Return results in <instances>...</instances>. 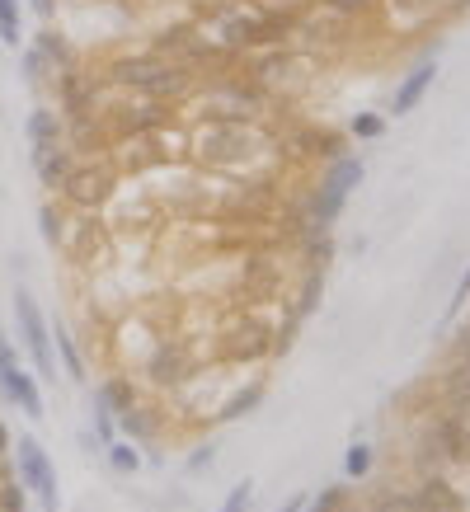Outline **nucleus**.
I'll return each mask as SVG.
<instances>
[{"label":"nucleus","instance_id":"f257e3e1","mask_svg":"<svg viewBox=\"0 0 470 512\" xmlns=\"http://www.w3.org/2000/svg\"><path fill=\"white\" fill-rule=\"evenodd\" d=\"M104 80L123 94H141V99H156V104H179L193 94V71H184L179 62L160 57V52H123L104 66Z\"/></svg>","mask_w":470,"mask_h":512},{"label":"nucleus","instance_id":"f03ea898","mask_svg":"<svg viewBox=\"0 0 470 512\" xmlns=\"http://www.w3.org/2000/svg\"><path fill=\"white\" fill-rule=\"evenodd\" d=\"M188 151L217 170H250L254 160L273 151V141L254 118H207L188 137Z\"/></svg>","mask_w":470,"mask_h":512},{"label":"nucleus","instance_id":"7ed1b4c3","mask_svg":"<svg viewBox=\"0 0 470 512\" xmlns=\"http://www.w3.org/2000/svg\"><path fill=\"white\" fill-rule=\"evenodd\" d=\"M362 184V160L358 156H339L325 160V174L315 184L311 202H306V217H301V240H315V235H329L334 221L344 217L348 193Z\"/></svg>","mask_w":470,"mask_h":512},{"label":"nucleus","instance_id":"20e7f679","mask_svg":"<svg viewBox=\"0 0 470 512\" xmlns=\"http://www.w3.org/2000/svg\"><path fill=\"white\" fill-rule=\"evenodd\" d=\"M66 212H85V217H99L113 198H118V170H113L109 156L99 160H76V170L66 174V184L57 188Z\"/></svg>","mask_w":470,"mask_h":512},{"label":"nucleus","instance_id":"39448f33","mask_svg":"<svg viewBox=\"0 0 470 512\" xmlns=\"http://www.w3.org/2000/svg\"><path fill=\"white\" fill-rule=\"evenodd\" d=\"M151 52L179 62L184 71H193V76H198V71H217V66L235 62L231 52H226V47H221L207 29H198V24H170V29H160V38H156Z\"/></svg>","mask_w":470,"mask_h":512},{"label":"nucleus","instance_id":"423d86ee","mask_svg":"<svg viewBox=\"0 0 470 512\" xmlns=\"http://www.w3.org/2000/svg\"><path fill=\"white\" fill-rule=\"evenodd\" d=\"M423 466L419 470H470V419L428 414L423 423Z\"/></svg>","mask_w":470,"mask_h":512},{"label":"nucleus","instance_id":"0eeeda50","mask_svg":"<svg viewBox=\"0 0 470 512\" xmlns=\"http://www.w3.org/2000/svg\"><path fill=\"white\" fill-rule=\"evenodd\" d=\"M15 325H19V339H24V353H29L33 367H38V381H57L52 329H47V315H43V306L33 301L29 287H19L15 292Z\"/></svg>","mask_w":470,"mask_h":512},{"label":"nucleus","instance_id":"6e6552de","mask_svg":"<svg viewBox=\"0 0 470 512\" xmlns=\"http://www.w3.org/2000/svg\"><path fill=\"white\" fill-rule=\"evenodd\" d=\"M10 451H15V475L24 480L29 498H38V508H43V512L62 508V494H57V466H52V456L38 447V437L24 433Z\"/></svg>","mask_w":470,"mask_h":512},{"label":"nucleus","instance_id":"1a4fd4ad","mask_svg":"<svg viewBox=\"0 0 470 512\" xmlns=\"http://www.w3.org/2000/svg\"><path fill=\"white\" fill-rule=\"evenodd\" d=\"M57 249L80 268H104L109 264V226L99 217H85V212H66Z\"/></svg>","mask_w":470,"mask_h":512},{"label":"nucleus","instance_id":"9d476101","mask_svg":"<svg viewBox=\"0 0 470 512\" xmlns=\"http://www.w3.org/2000/svg\"><path fill=\"white\" fill-rule=\"evenodd\" d=\"M278 348H287V343H282L273 329H264L259 311L235 315L231 325H226V334H221V357H226V362H264V357H273Z\"/></svg>","mask_w":470,"mask_h":512},{"label":"nucleus","instance_id":"9b49d317","mask_svg":"<svg viewBox=\"0 0 470 512\" xmlns=\"http://www.w3.org/2000/svg\"><path fill=\"white\" fill-rule=\"evenodd\" d=\"M188 348H184V339H156V348H151V357L141 362V376L151 381V386H184L188 381Z\"/></svg>","mask_w":470,"mask_h":512},{"label":"nucleus","instance_id":"f8f14e48","mask_svg":"<svg viewBox=\"0 0 470 512\" xmlns=\"http://www.w3.org/2000/svg\"><path fill=\"white\" fill-rule=\"evenodd\" d=\"M414 498L423 512H466V494L452 484L447 470H419L414 480Z\"/></svg>","mask_w":470,"mask_h":512},{"label":"nucleus","instance_id":"ddd939ff","mask_svg":"<svg viewBox=\"0 0 470 512\" xmlns=\"http://www.w3.org/2000/svg\"><path fill=\"white\" fill-rule=\"evenodd\" d=\"M433 80H438V62L428 57V62H419L405 80H400V85H395V99H391V113H395V118H409V113L419 109L423 94L433 90Z\"/></svg>","mask_w":470,"mask_h":512},{"label":"nucleus","instance_id":"4468645a","mask_svg":"<svg viewBox=\"0 0 470 512\" xmlns=\"http://www.w3.org/2000/svg\"><path fill=\"white\" fill-rule=\"evenodd\" d=\"M24 137H29V156H38V151H52V146H62V141H66V118L57 109L38 104V109L24 118Z\"/></svg>","mask_w":470,"mask_h":512},{"label":"nucleus","instance_id":"2eb2a0df","mask_svg":"<svg viewBox=\"0 0 470 512\" xmlns=\"http://www.w3.org/2000/svg\"><path fill=\"white\" fill-rule=\"evenodd\" d=\"M438 409L442 414H456V419H470V367L447 362V372L438 381Z\"/></svg>","mask_w":470,"mask_h":512},{"label":"nucleus","instance_id":"dca6fc26","mask_svg":"<svg viewBox=\"0 0 470 512\" xmlns=\"http://www.w3.org/2000/svg\"><path fill=\"white\" fill-rule=\"evenodd\" d=\"M76 151H71V146H52V151H38V156H33V170H38V184L47 188V193H57V188L66 184V174L76 170Z\"/></svg>","mask_w":470,"mask_h":512},{"label":"nucleus","instance_id":"f3484780","mask_svg":"<svg viewBox=\"0 0 470 512\" xmlns=\"http://www.w3.org/2000/svg\"><path fill=\"white\" fill-rule=\"evenodd\" d=\"M29 47H38V57H43L47 66H52V76H57V71H66V66H76V62H80V57H76V47L66 43V38H62L57 29H52V24L33 33Z\"/></svg>","mask_w":470,"mask_h":512},{"label":"nucleus","instance_id":"a211bd4d","mask_svg":"<svg viewBox=\"0 0 470 512\" xmlns=\"http://www.w3.org/2000/svg\"><path fill=\"white\" fill-rule=\"evenodd\" d=\"M259 404H264V381L254 376L250 386H235V395H226V400L217 404L212 423H235V419H245V414H254Z\"/></svg>","mask_w":470,"mask_h":512},{"label":"nucleus","instance_id":"6ab92c4d","mask_svg":"<svg viewBox=\"0 0 470 512\" xmlns=\"http://www.w3.org/2000/svg\"><path fill=\"white\" fill-rule=\"evenodd\" d=\"M0 395H5V400H15L19 409L29 414V419H47L43 386H38V376H33V372H24V367H19V372H15V381H10V386L0 390Z\"/></svg>","mask_w":470,"mask_h":512},{"label":"nucleus","instance_id":"aec40b11","mask_svg":"<svg viewBox=\"0 0 470 512\" xmlns=\"http://www.w3.org/2000/svg\"><path fill=\"white\" fill-rule=\"evenodd\" d=\"M292 146H297V156H320V160H339V156H344V137H334V132H325V127L301 132Z\"/></svg>","mask_w":470,"mask_h":512},{"label":"nucleus","instance_id":"412c9836","mask_svg":"<svg viewBox=\"0 0 470 512\" xmlns=\"http://www.w3.org/2000/svg\"><path fill=\"white\" fill-rule=\"evenodd\" d=\"M0 512H29V489L15 470H5V461H0Z\"/></svg>","mask_w":470,"mask_h":512},{"label":"nucleus","instance_id":"4be33fe9","mask_svg":"<svg viewBox=\"0 0 470 512\" xmlns=\"http://www.w3.org/2000/svg\"><path fill=\"white\" fill-rule=\"evenodd\" d=\"M57 357H62V372L71 376V381H85V357H80V348H76V339H71V329L66 325H57Z\"/></svg>","mask_w":470,"mask_h":512},{"label":"nucleus","instance_id":"5701e85b","mask_svg":"<svg viewBox=\"0 0 470 512\" xmlns=\"http://www.w3.org/2000/svg\"><path fill=\"white\" fill-rule=\"evenodd\" d=\"M391 5V15H405L409 29H419V24H428V19L442 10V0H386Z\"/></svg>","mask_w":470,"mask_h":512},{"label":"nucleus","instance_id":"b1692460","mask_svg":"<svg viewBox=\"0 0 470 512\" xmlns=\"http://www.w3.org/2000/svg\"><path fill=\"white\" fill-rule=\"evenodd\" d=\"M367 512H423L414 489H381V494L367 503Z\"/></svg>","mask_w":470,"mask_h":512},{"label":"nucleus","instance_id":"393cba45","mask_svg":"<svg viewBox=\"0 0 470 512\" xmlns=\"http://www.w3.org/2000/svg\"><path fill=\"white\" fill-rule=\"evenodd\" d=\"M104 456H109V466L118 470V475H137L141 470V451H137V442H118V437H113L109 447H104Z\"/></svg>","mask_w":470,"mask_h":512},{"label":"nucleus","instance_id":"a878e982","mask_svg":"<svg viewBox=\"0 0 470 512\" xmlns=\"http://www.w3.org/2000/svg\"><path fill=\"white\" fill-rule=\"evenodd\" d=\"M306 512H348V489L344 484H325L315 498H306Z\"/></svg>","mask_w":470,"mask_h":512},{"label":"nucleus","instance_id":"bb28decb","mask_svg":"<svg viewBox=\"0 0 470 512\" xmlns=\"http://www.w3.org/2000/svg\"><path fill=\"white\" fill-rule=\"evenodd\" d=\"M0 43L5 47L24 43V29H19V0H0Z\"/></svg>","mask_w":470,"mask_h":512},{"label":"nucleus","instance_id":"cd10ccee","mask_svg":"<svg viewBox=\"0 0 470 512\" xmlns=\"http://www.w3.org/2000/svg\"><path fill=\"white\" fill-rule=\"evenodd\" d=\"M315 5H325V10H334V15H344V19H367L381 10V0H315Z\"/></svg>","mask_w":470,"mask_h":512},{"label":"nucleus","instance_id":"c85d7f7f","mask_svg":"<svg viewBox=\"0 0 470 512\" xmlns=\"http://www.w3.org/2000/svg\"><path fill=\"white\" fill-rule=\"evenodd\" d=\"M348 137H358V141L386 137V118H381V113H353V118H348Z\"/></svg>","mask_w":470,"mask_h":512},{"label":"nucleus","instance_id":"c756f323","mask_svg":"<svg viewBox=\"0 0 470 512\" xmlns=\"http://www.w3.org/2000/svg\"><path fill=\"white\" fill-rule=\"evenodd\" d=\"M19 71H24L29 85H52V66L38 57V47H24V52H19Z\"/></svg>","mask_w":470,"mask_h":512},{"label":"nucleus","instance_id":"7c9ffc66","mask_svg":"<svg viewBox=\"0 0 470 512\" xmlns=\"http://www.w3.org/2000/svg\"><path fill=\"white\" fill-rule=\"evenodd\" d=\"M344 475L348 480H367V475H372V447H367V442H353V447H348Z\"/></svg>","mask_w":470,"mask_h":512},{"label":"nucleus","instance_id":"2f4dec72","mask_svg":"<svg viewBox=\"0 0 470 512\" xmlns=\"http://www.w3.org/2000/svg\"><path fill=\"white\" fill-rule=\"evenodd\" d=\"M466 301H470V264L461 268V278H456L452 301H447V311H442V320H447V325H456V320H461V311H466Z\"/></svg>","mask_w":470,"mask_h":512},{"label":"nucleus","instance_id":"473e14b6","mask_svg":"<svg viewBox=\"0 0 470 512\" xmlns=\"http://www.w3.org/2000/svg\"><path fill=\"white\" fill-rule=\"evenodd\" d=\"M62 217H66V207H52V202L38 207V226H43V240L52 249H57V240H62Z\"/></svg>","mask_w":470,"mask_h":512},{"label":"nucleus","instance_id":"72a5a7b5","mask_svg":"<svg viewBox=\"0 0 470 512\" xmlns=\"http://www.w3.org/2000/svg\"><path fill=\"white\" fill-rule=\"evenodd\" d=\"M250 503H254V484L245 480V484H235L231 494H226V503H221V512H250Z\"/></svg>","mask_w":470,"mask_h":512},{"label":"nucleus","instance_id":"f704fd0d","mask_svg":"<svg viewBox=\"0 0 470 512\" xmlns=\"http://www.w3.org/2000/svg\"><path fill=\"white\" fill-rule=\"evenodd\" d=\"M447 362H461V367H470V320L466 325H456V334H452V357Z\"/></svg>","mask_w":470,"mask_h":512},{"label":"nucleus","instance_id":"c9c22d12","mask_svg":"<svg viewBox=\"0 0 470 512\" xmlns=\"http://www.w3.org/2000/svg\"><path fill=\"white\" fill-rule=\"evenodd\" d=\"M212 456H217V447L207 442V447H198V451H193V456H188V470L198 475V470H203V466H212Z\"/></svg>","mask_w":470,"mask_h":512},{"label":"nucleus","instance_id":"e433bc0d","mask_svg":"<svg viewBox=\"0 0 470 512\" xmlns=\"http://www.w3.org/2000/svg\"><path fill=\"white\" fill-rule=\"evenodd\" d=\"M33 5V15L43 19V24H52V15H57V0H29Z\"/></svg>","mask_w":470,"mask_h":512},{"label":"nucleus","instance_id":"4c0bfd02","mask_svg":"<svg viewBox=\"0 0 470 512\" xmlns=\"http://www.w3.org/2000/svg\"><path fill=\"white\" fill-rule=\"evenodd\" d=\"M10 447H15V437H10V428H5V419H0V461L10 456Z\"/></svg>","mask_w":470,"mask_h":512},{"label":"nucleus","instance_id":"58836bf2","mask_svg":"<svg viewBox=\"0 0 470 512\" xmlns=\"http://www.w3.org/2000/svg\"><path fill=\"white\" fill-rule=\"evenodd\" d=\"M278 512H306V494H292V498H287V503H282Z\"/></svg>","mask_w":470,"mask_h":512},{"label":"nucleus","instance_id":"ea45409f","mask_svg":"<svg viewBox=\"0 0 470 512\" xmlns=\"http://www.w3.org/2000/svg\"><path fill=\"white\" fill-rule=\"evenodd\" d=\"M466 512H470V508H466Z\"/></svg>","mask_w":470,"mask_h":512}]
</instances>
